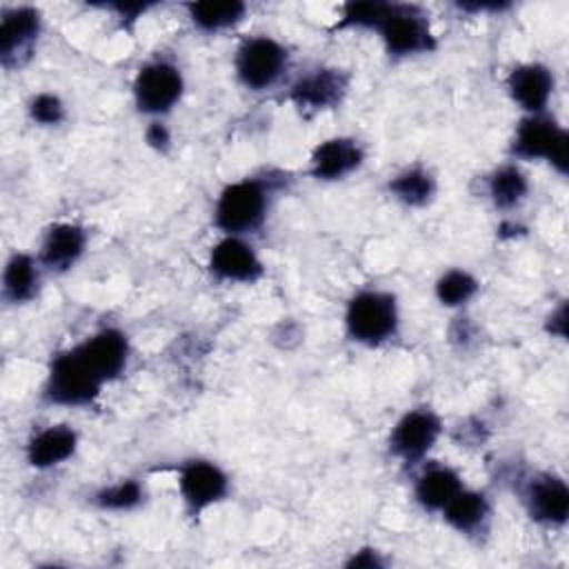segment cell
Segmentation results:
<instances>
[{
	"mask_svg": "<svg viewBox=\"0 0 569 569\" xmlns=\"http://www.w3.org/2000/svg\"><path fill=\"white\" fill-rule=\"evenodd\" d=\"M40 33V13L33 7H13L2 11L0 20V56L9 64L11 58L31 49Z\"/></svg>",
	"mask_w": 569,
	"mask_h": 569,
	"instance_id": "ac0fdd59",
	"label": "cell"
},
{
	"mask_svg": "<svg viewBox=\"0 0 569 569\" xmlns=\"http://www.w3.org/2000/svg\"><path fill=\"white\" fill-rule=\"evenodd\" d=\"M398 305L389 291L362 289L349 302L345 311V327L351 340L378 347L398 331Z\"/></svg>",
	"mask_w": 569,
	"mask_h": 569,
	"instance_id": "6da1fadb",
	"label": "cell"
},
{
	"mask_svg": "<svg viewBox=\"0 0 569 569\" xmlns=\"http://www.w3.org/2000/svg\"><path fill=\"white\" fill-rule=\"evenodd\" d=\"M347 87L349 78L345 71L322 67L298 78L289 91V98L300 111L316 113L340 104V100L347 93Z\"/></svg>",
	"mask_w": 569,
	"mask_h": 569,
	"instance_id": "8fae6325",
	"label": "cell"
},
{
	"mask_svg": "<svg viewBox=\"0 0 569 569\" xmlns=\"http://www.w3.org/2000/svg\"><path fill=\"white\" fill-rule=\"evenodd\" d=\"M29 116L42 127H53L64 120V104L56 93H38L29 102Z\"/></svg>",
	"mask_w": 569,
	"mask_h": 569,
	"instance_id": "4316f807",
	"label": "cell"
},
{
	"mask_svg": "<svg viewBox=\"0 0 569 569\" xmlns=\"http://www.w3.org/2000/svg\"><path fill=\"white\" fill-rule=\"evenodd\" d=\"M529 193V180L516 164H502L487 178V196L498 209L518 207Z\"/></svg>",
	"mask_w": 569,
	"mask_h": 569,
	"instance_id": "7402d4cb",
	"label": "cell"
},
{
	"mask_svg": "<svg viewBox=\"0 0 569 569\" xmlns=\"http://www.w3.org/2000/svg\"><path fill=\"white\" fill-rule=\"evenodd\" d=\"M507 91L527 116L545 113L553 93V73L540 62H525L509 71Z\"/></svg>",
	"mask_w": 569,
	"mask_h": 569,
	"instance_id": "5bb4252c",
	"label": "cell"
},
{
	"mask_svg": "<svg viewBox=\"0 0 569 569\" xmlns=\"http://www.w3.org/2000/svg\"><path fill=\"white\" fill-rule=\"evenodd\" d=\"M373 29L380 33L387 53L393 58L429 53L436 49V38L431 33L429 20L425 11L416 4L387 2Z\"/></svg>",
	"mask_w": 569,
	"mask_h": 569,
	"instance_id": "277c9868",
	"label": "cell"
},
{
	"mask_svg": "<svg viewBox=\"0 0 569 569\" xmlns=\"http://www.w3.org/2000/svg\"><path fill=\"white\" fill-rule=\"evenodd\" d=\"M389 191L396 200H400L407 207H422L433 198L436 180L427 169L409 167L391 178Z\"/></svg>",
	"mask_w": 569,
	"mask_h": 569,
	"instance_id": "603a6c76",
	"label": "cell"
},
{
	"mask_svg": "<svg viewBox=\"0 0 569 569\" xmlns=\"http://www.w3.org/2000/svg\"><path fill=\"white\" fill-rule=\"evenodd\" d=\"M147 142L156 149H164L171 142L169 129L162 122H151L149 129H147Z\"/></svg>",
	"mask_w": 569,
	"mask_h": 569,
	"instance_id": "83f0119b",
	"label": "cell"
},
{
	"mask_svg": "<svg viewBox=\"0 0 569 569\" xmlns=\"http://www.w3.org/2000/svg\"><path fill=\"white\" fill-rule=\"evenodd\" d=\"M440 431V418L431 409H411L393 425L389 433V451L402 462H420L436 445Z\"/></svg>",
	"mask_w": 569,
	"mask_h": 569,
	"instance_id": "ba28073f",
	"label": "cell"
},
{
	"mask_svg": "<svg viewBox=\"0 0 569 569\" xmlns=\"http://www.w3.org/2000/svg\"><path fill=\"white\" fill-rule=\"evenodd\" d=\"M78 433L67 425H49L27 442V462L36 469H51L73 456Z\"/></svg>",
	"mask_w": 569,
	"mask_h": 569,
	"instance_id": "e0dca14e",
	"label": "cell"
},
{
	"mask_svg": "<svg viewBox=\"0 0 569 569\" xmlns=\"http://www.w3.org/2000/svg\"><path fill=\"white\" fill-rule=\"evenodd\" d=\"M567 131L547 113L525 116L513 133L511 153L522 160H547L560 173L567 171Z\"/></svg>",
	"mask_w": 569,
	"mask_h": 569,
	"instance_id": "5b68a950",
	"label": "cell"
},
{
	"mask_svg": "<svg viewBox=\"0 0 569 569\" xmlns=\"http://www.w3.org/2000/svg\"><path fill=\"white\" fill-rule=\"evenodd\" d=\"M462 480L456 469L447 465H427L416 476L413 498L427 511H442V507L462 489Z\"/></svg>",
	"mask_w": 569,
	"mask_h": 569,
	"instance_id": "d6986e66",
	"label": "cell"
},
{
	"mask_svg": "<svg viewBox=\"0 0 569 569\" xmlns=\"http://www.w3.org/2000/svg\"><path fill=\"white\" fill-rule=\"evenodd\" d=\"M144 498V489L138 480H120L116 485H109V487H102L93 500L100 509H107V511H129L133 507H138Z\"/></svg>",
	"mask_w": 569,
	"mask_h": 569,
	"instance_id": "484cf974",
	"label": "cell"
},
{
	"mask_svg": "<svg viewBox=\"0 0 569 569\" xmlns=\"http://www.w3.org/2000/svg\"><path fill=\"white\" fill-rule=\"evenodd\" d=\"M269 209V187L258 178H242L227 184L216 202V227L224 236H244L256 231Z\"/></svg>",
	"mask_w": 569,
	"mask_h": 569,
	"instance_id": "7a4b0ae2",
	"label": "cell"
},
{
	"mask_svg": "<svg viewBox=\"0 0 569 569\" xmlns=\"http://www.w3.org/2000/svg\"><path fill=\"white\" fill-rule=\"evenodd\" d=\"M476 291L478 280L462 269H449L436 282V298L445 307H462L476 296Z\"/></svg>",
	"mask_w": 569,
	"mask_h": 569,
	"instance_id": "d4e9b609",
	"label": "cell"
},
{
	"mask_svg": "<svg viewBox=\"0 0 569 569\" xmlns=\"http://www.w3.org/2000/svg\"><path fill=\"white\" fill-rule=\"evenodd\" d=\"M209 269L213 276L229 282H256L262 276L258 253L240 236H224L211 247Z\"/></svg>",
	"mask_w": 569,
	"mask_h": 569,
	"instance_id": "4fadbf2b",
	"label": "cell"
},
{
	"mask_svg": "<svg viewBox=\"0 0 569 569\" xmlns=\"http://www.w3.org/2000/svg\"><path fill=\"white\" fill-rule=\"evenodd\" d=\"M76 351L100 376L104 385L118 378L129 362V340L120 329L113 327L100 329L93 336L84 338L80 345H76Z\"/></svg>",
	"mask_w": 569,
	"mask_h": 569,
	"instance_id": "7c38bea8",
	"label": "cell"
},
{
	"mask_svg": "<svg viewBox=\"0 0 569 569\" xmlns=\"http://www.w3.org/2000/svg\"><path fill=\"white\" fill-rule=\"evenodd\" d=\"M189 16L193 24L202 31H222L233 24H238L244 13L247 4L244 2H191L187 4Z\"/></svg>",
	"mask_w": 569,
	"mask_h": 569,
	"instance_id": "cb8c5ba5",
	"label": "cell"
},
{
	"mask_svg": "<svg viewBox=\"0 0 569 569\" xmlns=\"http://www.w3.org/2000/svg\"><path fill=\"white\" fill-rule=\"evenodd\" d=\"M40 260L29 253H13L2 273V293L9 302H27L36 296L40 282Z\"/></svg>",
	"mask_w": 569,
	"mask_h": 569,
	"instance_id": "44dd1931",
	"label": "cell"
},
{
	"mask_svg": "<svg viewBox=\"0 0 569 569\" xmlns=\"http://www.w3.org/2000/svg\"><path fill=\"white\" fill-rule=\"evenodd\" d=\"M365 160L362 144L353 138H329L320 142L309 160L316 180H340L356 171Z\"/></svg>",
	"mask_w": 569,
	"mask_h": 569,
	"instance_id": "9a60e30c",
	"label": "cell"
},
{
	"mask_svg": "<svg viewBox=\"0 0 569 569\" xmlns=\"http://www.w3.org/2000/svg\"><path fill=\"white\" fill-rule=\"evenodd\" d=\"M442 518L447 520L449 527H453L458 533L473 536L485 531L489 522V500L485 493L473 491V489H460L445 507H442Z\"/></svg>",
	"mask_w": 569,
	"mask_h": 569,
	"instance_id": "ffe728a7",
	"label": "cell"
},
{
	"mask_svg": "<svg viewBox=\"0 0 569 569\" xmlns=\"http://www.w3.org/2000/svg\"><path fill=\"white\" fill-rule=\"evenodd\" d=\"M522 502L531 520L560 527L567 522L569 516V489L562 478L553 473H538L533 476L522 491Z\"/></svg>",
	"mask_w": 569,
	"mask_h": 569,
	"instance_id": "30bf717a",
	"label": "cell"
},
{
	"mask_svg": "<svg viewBox=\"0 0 569 569\" xmlns=\"http://www.w3.org/2000/svg\"><path fill=\"white\" fill-rule=\"evenodd\" d=\"M102 387L104 382L100 376L82 360L76 347H71L51 360L44 382V398L51 405L87 407L98 398Z\"/></svg>",
	"mask_w": 569,
	"mask_h": 569,
	"instance_id": "3957f363",
	"label": "cell"
},
{
	"mask_svg": "<svg viewBox=\"0 0 569 569\" xmlns=\"http://www.w3.org/2000/svg\"><path fill=\"white\" fill-rule=\"evenodd\" d=\"M349 567H380V558L376 553V549H360L358 553H353V558L347 562Z\"/></svg>",
	"mask_w": 569,
	"mask_h": 569,
	"instance_id": "f1b7e54d",
	"label": "cell"
},
{
	"mask_svg": "<svg viewBox=\"0 0 569 569\" xmlns=\"http://www.w3.org/2000/svg\"><path fill=\"white\" fill-rule=\"evenodd\" d=\"M178 491L187 509L200 513L227 496L229 478L211 460H187L178 469Z\"/></svg>",
	"mask_w": 569,
	"mask_h": 569,
	"instance_id": "9c48e42d",
	"label": "cell"
},
{
	"mask_svg": "<svg viewBox=\"0 0 569 569\" xmlns=\"http://www.w3.org/2000/svg\"><path fill=\"white\" fill-rule=\"evenodd\" d=\"M87 247V233L76 222H56L47 229L40 244V264L51 271L71 269Z\"/></svg>",
	"mask_w": 569,
	"mask_h": 569,
	"instance_id": "2e32d148",
	"label": "cell"
},
{
	"mask_svg": "<svg viewBox=\"0 0 569 569\" xmlns=\"http://www.w3.org/2000/svg\"><path fill=\"white\" fill-rule=\"evenodd\" d=\"M184 89L180 69L167 60H153L138 69L133 78V100L142 113L162 116L171 111Z\"/></svg>",
	"mask_w": 569,
	"mask_h": 569,
	"instance_id": "52a82bcc",
	"label": "cell"
},
{
	"mask_svg": "<svg viewBox=\"0 0 569 569\" xmlns=\"http://www.w3.org/2000/svg\"><path fill=\"white\" fill-rule=\"evenodd\" d=\"M233 67L242 87L251 91H264L284 76L289 67V53L278 40L269 36H253L238 47Z\"/></svg>",
	"mask_w": 569,
	"mask_h": 569,
	"instance_id": "8992f818",
	"label": "cell"
}]
</instances>
